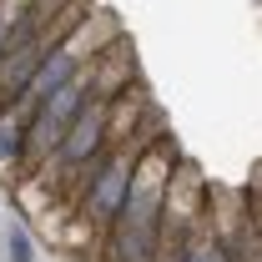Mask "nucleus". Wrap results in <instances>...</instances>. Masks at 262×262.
Instances as JSON below:
<instances>
[{"instance_id":"39448f33","label":"nucleus","mask_w":262,"mask_h":262,"mask_svg":"<svg viewBox=\"0 0 262 262\" xmlns=\"http://www.w3.org/2000/svg\"><path fill=\"white\" fill-rule=\"evenodd\" d=\"M20 171H26V116L0 101V177L20 182Z\"/></svg>"},{"instance_id":"0eeeda50","label":"nucleus","mask_w":262,"mask_h":262,"mask_svg":"<svg viewBox=\"0 0 262 262\" xmlns=\"http://www.w3.org/2000/svg\"><path fill=\"white\" fill-rule=\"evenodd\" d=\"M5 262H35V237L26 232V222H5Z\"/></svg>"},{"instance_id":"f257e3e1","label":"nucleus","mask_w":262,"mask_h":262,"mask_svg":"<svg viewBox=\"0 0 262 262\" xmlns=\"http://www.w3.org/2000/svg\"><path fill=\"white\" fill-rule=\"evenodd\" d=\"M182 162L177 141L157 136L151 146L136 151V171H131L126 202L116 212V222L106 227L101 242V262H157L162 252V207H166V182Z\"/></svg>"},{"instance_id":"6e6552de","label":"nucleus","mask_w":262,"mask_h":262,"mask_svg":"<svg viewBox=\"0 0 262 262\" xmlns=\"http://www.w3.org/2000/svg\"><path fill=\"white\" fill-rule=\"evenodd\" d=\"M5 31H10V20H5V15H0V51H5Z\"/></svg>"},{"instance_id":"7ed1b4c3","label":"nucleus","mask_w":262,"mask_h":262,"mask_svg":"<svg viewBox=\"0 0 262 262\" xmlns=\"http://www.w3.org/2000/svg\"><path fill=\"white\" fill-rule=\"evenodd\" d=\"M86 76H91V96H101V101H111V96H121V91H131V81H136L131 40L121 35L116 46H106L96 61L86 66Z\"/></svg>"},{"instance_id":"423d86ee","label":"nucleus","mask_w":262,"mask_h":262,"mask_svg":"<svg viewBox=\"0 0 262 262\" xmlns=\"http://www.w3.org/2000/svg\"><path fill=\"white\" fill-rule=\"evenodd\" d=\"M182 262H232L222 237H217V227H212V212H202L192 222V232L182 237Z\"/></svg>"},{"instance_id":"20e7f679","label":"nucleus","mask_w":262,"mask_h":262,"mask_svg":"<svg viewBox=\"0 0 262 262\" xmlns=\"http://www.w3.org/2000/svg\"><path fill=\"white\" fill-rule=\"evenodd\" d=\"M116 40H121V20H116L111 10H86V20L66 35V51H71L81 66H91L101 51H106V46H116Z\"/></svg>"},{"instance_id":"f03ea898","label":"nucleus","mask_w":262,"mask_h":262,"mask_svg":"<svg viewBox=\"0 0 262 262\" xmlns=\"http://www.w3.org/2000/svg\"><path fill=\"white\" fill-rule=\"evenodd\" d=\"M136 151L141 146H116L106 162H101V171L86 182V192H81V202L71 207L81 222H91V232H96L101 242H106V227L116 222V212H121V202H126V187H131V171H136ZM101 262V257H96Z\"/></svg>"}]
</instances>
